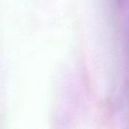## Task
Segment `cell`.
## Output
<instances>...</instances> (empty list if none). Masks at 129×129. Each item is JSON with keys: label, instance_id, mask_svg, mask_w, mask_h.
Returning <instances> with one entry per match:
<instances>
[{"label": "cell", "instance_id": "cell-1", "mask_svg": "<svg viewBox=\"0 0 129 129\" xmlns=\"http://www.w3.org/2000/svg\"><path fill=\"white\" fill-rule=\"evenodd\" d=\"M126 50L129 57V25L128 27H127V35H126Z\"/></svg>", "mask_w": 129, "mask_h": 129}]
</instances>
